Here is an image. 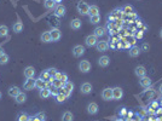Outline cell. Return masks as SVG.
Returning a JSON list of instances; mask_svg holds the SVG:
<instances>
[{"label":"cell","instance_id":"obj_35","mask_svg":"<svg viewBox=\"0 0 162 121\" xmlns=\"http://www.w3.org/2000/svg\"><path fill=\"white\" fill-rule=\"evenodd\" d=\"M64 84H66V82H63V81L57 80V79L53 78V81H52L53 87H56V88H63V87H64Z\"/></svg>","mask_w":162,"mask_h":121},{"label":"cell","instance_id":"obj_21","mask_svg":"<svg viewBox=\"0 0 162 121\" xmlns=\"http://www.w3.org/2000/svg\"><path fill=\"white\" fill-rule=\"evenodd\" d=\"M81 25H82V22H81V19H79V18H74V19L70 22V27H72V29H74V30L80 29Z\"/></svg>","mask_w":162,"mask_h":121},{"label":"cell","instance_id":"obj_6","mask_svg":"<svg viewBox=\"0 0 162 121\" xmlns=\"http://www.w3.org/2000/svg\"><path fill=\"white\" fill-rule=\"evenodd\" d=\"M79 69H80V72L81 73H84V74H86V73H88L90 70H91V63L88 62V60H81V62L79 63Z\"/></svg>","mask_w":162,"mask_h":121},{"label":"cell","instance_id":"obj_48","mask_svg":"<svg viewBox=\"0 0 162 121\" xmlns=\"http://www.w3.org/2000/svg\"><path fill=\"white\" fill-rule=\"evenodd\" d=\"M156 113H157V114H162V109H158V110H156Z\"/></svg>","mask_w":162,"mask_h":121},{"label":"cell","instance_id":"obj_1","mask_svg":"<svg viewBox=\"0 0 162 121\" xmlns=\"http://www.w3.org/2000/svg\"><path fill=\"white\" fill-rule=\"evenodd\" d=\"M59 91H60V92H63L67 97H70L72 93H73V91H74V84L70 82V81H67L66 84H64V87L60 88Z\"/></svg>","mask_w":162,"mask_h":121},{"label":"cell","instance_id":"obj_44","mask_svg":"<svg viewBox=\"0 0 162 121\" xmlns=\"http://www.w3.org/2000/svg\"><path fill=\"white\" fill-rule=\"evenodd\" d=\"M119 114H120V116H125L127 114V109L126 108H121V110L119 111Z\"/></svg>","mask_w":162,"mask_h":121},{"label":"cell","instance_id":"obj_46","mask_svg":"<svg viewBox=\"0 0 162 121\" xmlns=\"http://www.w3.org/2000/svg\"><path fill=\"white\" fill-rule=\"evenodd\" d=\"M5 52H4V49L1 47V46H0V56H1V55H4Z\"/></svg>","mask_w":162,"mask_h":121},{"label":"cell","instance_id":"obj_49","mask_svg":"<svg viewBox=\"0 0 162 121\" xmlns=\"http://www.w3.org/2000/svg\"><path fill=\"white\" fill-rule=\"evenodd\" d=\"M160 37H161V39H162V29L160 30Z\"/></svg>","mask_w":162,"mask_h":121},{"label":"cell","instance_id":"obj_33","mask_svg":"<svg viewBox=\"0 0 162 121\" xmlns=\"http://www.w3.org/2000/svg\"><path fill=\"white\" fill-rule=\"evenodd\" d=\"M9 60H10V56H9L7 53H4V55L0 56V64H1V66L7 64Z\"/></svg>","mask_w":162,"mask_h":121},{"label":"cell","instance_id":"obj_2","mask_svg":"<svg viewBox=\"0 0 162 121\" xmlns=\"http://www.w3.org/2000/svg\"><path fill=\"white\" fill-rule=\"evenodd\" d=\"M76 9H78L79 13H81V15H84V16H85V15H88L90 5H88L87 3H85V1H79V3H78Z\"/></svg>","mask_w":162,"mask_h":121},{"label":"cell","instance_id":"obj_16","mask_svg":"<svg viewBox=\"0 0 162 121\" xmlns=\"http://www.w3.org/2000/svg\"><path fill=\"white\" fill-rule=\"evenodd\" d=\"M139 84H140V86L142 87H144V88H148L150 85H151V79L149 78V76H143V78H139Z\"/></svg>","mask_w":162,"mask_h":121},{"label":"cell","instance_id":"obj_31","mask_svg":"<svg viewBox=\"0 0 162 121\" xmlns=\"http://www.w3.org/2000/svg\"><path fill=\"white\" fill-rule=\"evenodd\" d=\"M7 34H9V28H7V25L1 24V25H0V38L7 37Z\"/></svg>","mask_w":162,"mask_h":121},{"label":"cell","instance_id":"obj_17","mask_svg":"<svg viewBox=\"0 0 162 121\" xmlns=\"http://www.w3.org/2000/svg\"><path fill=\"white\" fill-rule=\"evenodd\" d=\"M134 74H136L138 78H143V76H145V75H146V69H145V67H143V66H138V67H136V69H134Z\"/></svg>","mask_w":162,"mask_h":121},{"label":"cell","instance_id":"obj_4","mask_svg":"<svg viewBox=\"0 0 162 121\" xmlns=\"http://www.w3.org/2000/svg\"><path fill=\"white\" fill-rule=\"evenodd\" d=\"M123 97V90L119 86L113 88V101H120Z\"/></svg>","mask_w":162,"mask_h":121},{"label":"cell","instance_id":"obj_38","mask_svg":"<svg viewBox=\"0 0 162 121\" xmlns=\"http://www.w3.org/2000/svg\"><path fill=\"white\" fill-rule=\"evenodd\" d=\"M35 117H37V119H39V121H45V119H46V115H45V113L40 111V113H38V114L35 115Z\"/></svg>","mask_w":162,"mask_h":121},{"label":"cell","instance_id":"obj_30","mask_svg":"<svg viewBox=\"0 0 162 121\" xmlns=\"http://www.w3.org/2000/svg\"><path fill=\"white\" fill-rule=\"evenodd\" d=\"M56 1L54 0H45V3H44V6H45V9H47V10H52V9H54L56 7Z\"/></svg>","mask_w":162,"mask_h":121},{"label":"cell","instance_id":"obj_26","mask_svg":"<svg viewBox=\"0 0 162 121\" xmlns=\"http://www.w3.org/2000/svg\"><path fill=\"white\" fill-rule=\"evenodd\" d=\"M122 12L126 13V15H134V7L132 5H125L122 7Z\"/></svg>","mask_w":162,"mask_h":121},{"label":"cell","instance_id":"obj_25","mask_svg":"<svg viewBox=\"0 0 162 121\" xmlns=\"http://www.w3.org/2000/svg\"><path fill=\"white\" fill-rule=\"evenodd\" d=\"M99 15V7L97 5H91L90 6V10H88V16H97Z\"/></svg>","mask_w":162,"mask_h":121},{"label":"cell","instance_id":"obj_50","mask_svg":"<svg viewBox=\"0 0 162 121\" xmlns=\"http://www.w3.org/2000/svg\"><path fill=\"white\" fill-rule=\"evenodd\" d=\"M1 97H3V93H1V91H0V99H1Z\"/></svg>","mask_w":162,"mask_h":121},{"label":"cell","instance_id":"obj_43","mask_svg":"<svg viewBox=\"0 0 162 121\" xmlns=\"http://www.w3.org/2000/svg\"><path fill=\"white\" fill-rule=\"evenodd\" d=\"M150 108H152V109H158V102H157V101H154V102L150 104Z\"/></svg>","mask_w":162,"mask_h":121},{"label":"cell","instance_id":"obj_9","mask_svg":"<svg viewBox=\"0 0 162 121\" xmlns=\"http://www.w3.org/2000/svg\"><path fill=\"white\" fill-rule=\"evenodd\" d=\"M92 90H93V87H92V85L90 82H84L81 85V87H80V92L82 95H90L92 92Z\"/></svg>","mask_w":162,"mask_h":121},{"label":"cell","instance_id":"obj_8","mask_svg":"<svg viewBox=\"0 0 162 121\" xmlns=\"http://www.w3.org/2000/svg\"><path fill=\"white\" fill-rule=\"evenodd\" d=\"M102 98L104 101H113V88L107 87L102 91Z\"/></svg>","mask_w":162,"mask_h":121},{"label":"cell","instance_id":"obj_28","mask_svg":"<svg viewBox=\"0 0 162 121\" xmlns=\"http://www.w3.org/2000/svg\"><path fill=\"white\" fill-rule=\"evenodd\" d=\"M12 29H13V32H15V33H17V34H18V33H21L22 30H23V23H22V22L18 19V21H17V22L13 24Z\"/></svg>","mask_w":162,"mask_h":121},{"label":"cell","instance_id":"obj_22","mask_svg":"<svg viewBox=\"0 0 162 121\" xmlns=\"http://www.w3.org/2000/svg\"><path fill=\"white\" fill-rule=\"evenodd\" d=\"M41 41L43 43H45V44H49V43H51L52 41V38H51V33L50 32H44L43 34H41Z\"/></svg>","mask_w":162,"mask_h":121},{"label":"cell","instance_id":"obj_32","mask_svg":"<svg viewBox=\"0 0 162 121\" xmlns=\"http://www.w3.org/2000/svg\"><path fill=\"white\" fill-rule=\"evenodd\" d=\"M40 78H41L44 81H46V82H47V81H52V80H53V78H51V76H50V74H49L47 69L41 72V74H40Z\"/></svg>","mask_w":162,"mask_h":121},{"label":"cell","instance_id":"obj_15","mask_svg":"<svg viewBox=\"0 0 162 121\" xmlns=\"http://www.w3.org/2000/svg\"><path fill=\"white\" fill-rule=\"evenodd\" d=\"M23 74H24V76L27 78V79H31V78H34V75H35V69H34V67H25L24 68V70H23Z\"/></svg>","mask_w":162,"mask_h":121},{"label":"cell","instance_id":"obj_27","mask_svg":"<svg viewBox=\"0 0 162 121\" xmlns=\"http://www.w3.org/2000/svg\"><path fill=\"white\" fill-rule=\"evenodd\" d=\"M15 101H16L17 104H23V103H25V101H27V95H25L24 92H21V93L15 98Z\"/></svg>","mask_w":162,"mask_h":121},{"label":"cell","instance_id":"obj_23","mask_svg":"<svg viewBox=\"0 0 162 121\" xmlns=\"http://www.w3.org/2000/svg\"><path fill=\"white\" fill-rule=\"evenodd\" d=\"M62 121H74V115L72 111H64L62 115Z\"/></svg>","mask_w":162,"mask_h":121},{"label":"cell","instance_id":"obj_37","mask_svg":"<svg viewBox=\"0 0 162 121\" xmlns=\"http://www.w3.org/2000/svg\"><path fill=\"white\" fill-rule=\"evenodd\" d=\"M101 21V16L99 15H97V16H91L90 17V22L92 23V24H97Z\"/></svg>","mask_w":162,"mask_h":121},{"label":"cell","instance_id":"obj_7","mask_svg":"<svg viewBox=\"0 0 162 121\" xmlns=\"http://www.w3.org/2000/svg\"><path fill=\"white\" fill-rule=\"evenodd\" d=\"M21 92L22 91H21V88L18 86H10L9 90H7V95L10 97H12V98H16Z\"/></svg>","mask_w":162,"mask_h":121},{"label":"cell","instance_id":"obj_14","mask_svg":"<svg viewBox=\"0 0 162 121\" xmlns=\"http://www.w3.org/2000/svg\"><path fill=\"white\" fill-rule=\"evenodd\" d=\"M98 104L94 103V102H91L88 105H87V113L90 115H96L97 113H98Z\"/></svg>","mask_w":162,"mask_h":121},{"label":"cell","instance_id":"obj_51","mask_svg":"<svg viewBox=\"0 0 162 121\" xmlns=\"http://www.w3.org/2000/svg\"><path fill=\"white\" fill-rule=\"evenodd\" d=\"M161 104H162V98H161Z\"/></svg>","mask_w":162,"mask_h":121},{"label":"cell","instance_id":"obj_19","mask_svg":"<svg viewBox=\"0 0 162 121\" xmlns=\"http://www.w3.org/2000/svg\"><path fill=\"white\" fill-rule=\"evenodd\" d=\"M39 96H40V98H43V99L49 98V97L51 96V90H50V88H47V87H45V88L40 90V91H39Z\"/></svg>","mask_w":162,"mask_h":121},{"label":"cell","instance_id":"obj_45","mask_svg":"<svg viewBox=\"0 0 162 121\" xmlns=\"http://www.w3.org/2000/svg\"><path fill=\"white\" fill-rule=\"evenodd\" d=\"M136 37L137 38H143V32H142V30H139V32L136 34Z\"/></svg>","mask_w":162,"mask_h":121},{"label":"cell","instance_id":"obj_29","mask_svg":"<svg viewBox=\"0 0 162 121\" xmlns=\"http://www.w3.org/2000/svg\"><path fill=\"white\" fill-rule=\"evenodd\" d=\"M46 87V81H44L41 78H38L35 79V88H39V90H43Z\"/></svg>","mask_w":162,"mask_h":121},{"label":"cell","instance_id":"obj_41","mask_svg":"<svg viewBox=\"0 0 162 121\" xmlns=\"http://www.w3.org/2000/svg\"><path fill=\"white\" fill-rule=\"evenodd\" d=\"M149 49H150V46H149V44H146V43H144V44L142 45V47H140V50L144 51V52H148Z\"/></svg>","mask_w":162,"mask_h":121},{"label":"cell","instance_id":"obj_47","mask_svg":"<svg viewBox=\"0 0 162 121\" xmlns=\"http://www.w3.org/2000/svg\"><path fill=\"white\" fill-rule=\"evenodd\" d=\"M158 91H160V93L162 95V84L160 85V87H158Z\"/></svg>","mask_w":162,"mask_h":121},{"label":"cell","instance_id":"obj_5","mask_svg":"<svg viewBox=\"0 0 162 121\" xmlns=\"http://www.w3.org/2000/svg\"><path fill=\"white\" fill-rule=\"evenodd\" d=\"M97 43H98V38H97L94 34H92V35H87V37H86V39H85V44H86V46H88V47H93V46H96V45H97Z\"/></svg>","mask_w":162,"mask_h":121},{"label":"cell","instance_id":"obj_39","mask_svg":"<svg viewBox=\"0 0 162 121\" xmlns=\"http://www.w3.org/2000/svg\"><path fill=\"white\" fill-rule=\"evenodd\" d=\"M47 72H49V74H50V76H51V78H54V75L57 74V72H58V70H57L56 68H49V69H47Z\"/></svg>","mask_w":162,"mask_h":121},{"label":"cell","instance_id":"obj_20","mask_svg":"<svg viewBox=\"0 0 162 121\" xmlns=\"http://www.w3.org/2000/svg\"><path fill=\"white\" fill-rule=\"evenodd\" d=\"M140 52H142L140 47L139 46H136V45L129 49V56H131V57H138L140 55Z\"/></svg>","mask_w":162,"mask_h":121},{"label":"cell","instance_id":"obj_18","mask_svg":"<svg viewBox=\"0 0 162 121\" xmlns=\"http://www.w3.org/2000/svg\"><path fill=\"white\" fill-rule=\"evenodd\" d=\"M98 64H99L101 67H103V68L108 67V66L110 64V58H109L108 56H102V57L98 59Z\"/></svg>","mask_w":162,"mask_h":121},{"label":"cell","instance_id":"obj_36","mask_svg":"<svg viewBox=\"0 0 162 121\" xmlns=\"http://www.w3.org/2000/svg\"><path fill=\"white\" fill-rule=\"evenodd\" d=\"M29 115L27 113H19L17 116V121H28Z\"/></svg>","mask_w":162,"mask_h":121},{"label":"cell","instance_id":"obj_3","mask_svg":"<svg viewBox=\"0 0 162 121\" xmlns=\"http://www.w3.org/2000/svg\"><path fill=\"white\" fill-rule=\"evenodd\" d=\"M53 10H54V15H56L57 17H64V16H66V13H67L66 6L62 5V4H57Z\"/></svg>","mask_w":162,"mask_h":121},{"label":"cell","instance_id":"obj_12","mask_svg":"<svg viewBox=\"0 0 162 121\" xmlns=\"http://www.w3.org/2000/svg\"><path fill=\"white\" fill-rule=\"evenodd\" d=\"M96 49H97V51H99V52H105L109 49V44L105 40L98 41V43H97V45H96Z\"/></svg>","mask_w":162,"mask_h":121},{"label":"cell","instance_id":"obj_13","mask_svg":"<svg viewBox=\"0 0 162 121\" xmlns=\"http://www.w3.org/2000/svg\"><path fill=\"white\" fill-rule=\"evenodd\" d=\"M85 53V47L82 45H75L73 49V56L74 57H81Z\"/></svg>","mask_w":162,"mask_h":121},{"label":"cell","instance_id":"obj_42","mask_svg":"<svg viewBox=\"0 0 162 121\" xmlns=\"http://www.w3.org/2000/svg\"><path fill=\"white\" fill-rule=\"evenodd\" d=\"M59 90H60V88H56V87H53V88L51 90V95H53V96H57V95L59 93Z\"/></svg>","mask_w":162,"mask_h":121},{"label":"cell","instance_id":"obj_40","mask_svg":"<svg viewBox=\"0 0 162 121\" xmlns=\"http://www.w3.org/2000/svg\"><path fill=\"white\" fill-rule=\"evenodd\" d=\"M59 80H60V81H63V82H67V81H68V75H67L66 73H60V78H59Z\"/></svg>","mask_w":162,"mask_h":121},{"label":"cell","instance_id":"obj_10","mask_svg":"<svg viewBox=\"0 0 162 121\" xmlns=\"http://www.w3.org/2000/svg\"><path fill=\"white\" fill-rule=\"evenodd\" d=\"M23 88L27 91H31L33 88H35V79L31 78V79H27L25 82L23 84Z\"/></svg>","mask_w":162,"mask_h":121},{"label":"cell","instance_id":"obj_24","mask_svg":"<svg viewBox=\"0 0 162 121\" xmlns=\"http://www.w3.org/2000/svg\"><path fill=\"white\" fill-rule=\"evenodd\" d=\"M93 34L97 37V38H102V37H104V34H105V29L103 28V27H97L94 30H93Z\"/></svg>","mask_w":162,"mask_h":121},{"label":"cell","instance_id":"obj_34","mask_svg":"<svg viewBox=\"0 0 162 121\" xmlns=\"http://www.w3.org/2000/svg\"><path fill=\"white\" fill-rule=\"evenodd\" d=\"M67 98H68V97H67L66 95H64L63 92H60V91H59V93L56 96V101H57L58 103H63V102H66V101H67Z\"/></svg>","mask_w":162,"mask_h":121},{"label":"cell","instance_id":"obj_11","mask_svg":"<svg viewBox=\"0 0 162 121\" xmlns=\"http://www.w3.org/2000/svg\"><path fill=\"white\" fill-rule=\"evenodd\" d=\"M51 38H52V41H59V39L62 38V32L58 29V28H52V30H51Z\"/></svg>","mask_w":162,"mask_h":121}]
</instances>
